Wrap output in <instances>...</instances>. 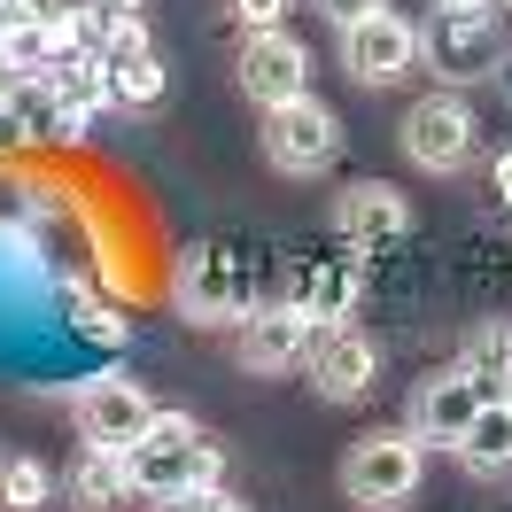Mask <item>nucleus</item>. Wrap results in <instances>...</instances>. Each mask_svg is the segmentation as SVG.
<instances>
[{
    "instance_id": "ddd939ff",
    "label": "nucleus",
    "mask_w": 512,
    "mask_h": 512,
    "mask_svg": "<svg viewBox=\"0 0 512 512\" xmlns=\"http://www.w3.org/2000/svg\"><path fill=\"white\" fill-rule=\"evenodd\" d=\"M481 404H489V396L450 365V373H427V381L412 388V419H404V427H412L419 443H450V450H458V435L474 427Z\"/></svg>"
},
{
    "instance_id": "72a5a7b5",
    "label": "nucleus",
    "mask_w": 512,
    "mask_h": 512,
    "mask_svg": "<svg viewBox=\"0 0 512 512\" xmlns=\"http://www.w3.org/2000/svg\"><path fill=\"white\" fill-rule=\"evenodd\" d=\"M489 512H512V505H489Z\"/></svg>"
},
{
    "instance_id": "4468645a",
    "label": "nucleus",
    "mask_w": 512,
    "mask_h": 512,
    "mask_svg": "<svg viewBox=\"0 0 512 512\" xmlns=\"http://www.w3.org/2000/svg\"><path fill=\"white\" fill-rule=\"evenodd\" d=\"M101 70H109V109H156L163 101V55L148 47V32L117 39V47H101Z\"/></svg>"
},
{
    "instance_id": "0eeeda50",
    "label": "nucleus",
    "mask_w": 512,
    "mask_h": 512,
    "mask_svg": "<svg viewBox=\"0 0 512 512\" xmlns=\"http://www.w3.org/2000/svg\"><path fill=\"white\" fill-rule=\"evenodd\" d=\"M342 70L357 86H404L419 70V24H404L396 8H373L342 32Z\"/></svg>"
},
{
    "instance_id": "c85d7f7f",
    "label": "nucleus",
    "mask_w": 512,
    "mask_h": 512,
    "mask_svg": "<svg viewBox=\"0 0 512 512\" xmlns=\"http://www.w3.org/2000/svg\"><path fill=\"white\" fill-rule=\"evenodd\" d=\"M16 86H24V70H16V63H8V47H0V101H8V94H16Z\"/></svg>"
},
{
    "instance_id": "a878e982",
    "label": "nucleus",
    "mask_w": 512,
    "mask_h": 512,
    "mask_svg": "<svg viewBox=\"0 0 512 512\" xmlns=\"http://www.w3.org/2000/svg\"><path fill=\"white\" fill-rule=\"evenodd\" d=\"M148 443H194V412H156L148 419Z\"/></svg>"
},
{
    "instance_id": "9b49d317",
    "label": "nucleus",
    "mask_w": 512,
    "mask_h": 512,
    "mask_svg": "<svg viewBox=\"0 0 512 512\" xmlns=\"http://www.w3.org/2000/svg\"><path fill=\"white\" fill-rule=\"evenodd\" d=\"M303 342H311V319H303L295 303H264V311H249L241 334H233V365L256 373V381H280V373L303 365Z\"/></svg>"
},
{
    "instance_id": "bb28decb",
    "label": "nucleus",
    "mask_w": 512,
    "mask_h": 512,
    "mask_svg": "<svg viewBox=\"0 0 512 512\" xmlns=\"http://www.w3.org/2000/svg\"><path fill=\"white\" fill-rule=\"evenodd\" d=\"M326 16H334V24H342V32H350L357 16H373V8H381V0H319Z\"/></svg>"
},
{
    "instance_id": "1a4fd4ad",
    "label": "nucleus",
    "mask_w": 512,
    "mask_h": 512,
    "mask_svg": "<svg viewBox=\"0 0 512 512\" xmlns=\"http://www.w3.org/2000/svg\"><path fill=\"white\" fill-rule=\"evenodd\" d=\"M412 233V202L388 187V179H350V187L334 194V241L357 256H381L396 249Z\"/></svg>"
},
{
    "instance_id": "4be33fe9",
    "label": "nucleus",
    "mask_w": 512,
    "mask_h": 512,
    "mask_svg": "<svg viewBox=\"0 0 512 512\" xmlns=\"http://www.w3.org/2000/svg\"><path fill=\"white\" fill-rule=\"evenodd\" d=\"M148 32L140 24V0H78V39H101V47H117V39Z\"/></svg>"
},
{
    "instance_id": "f03ea898",
    "label": "nucleus",
    "mask_w": 512,
    "mask_h": 512,
    "mask_svg": "<svg viewBox=\"0 0 512 512\" xmlns=\"http://www.w3.org/2000/svg\"><path fill=\"white\" fill-rule=\"evenodd\" d=\"M179 311L194 326H241L256 311V264L225 241H194L179 256Z\"/></svg>"
},
{
    "instance_id": "f257e3e1",
    "label": "nucleus",
    "mask_w": 512,
    "mask_h": 512,
    "mask_svg": "<svg viewBox=\"0 0 512 512\" xmlns=\"http://www.w3.org/2000/svg\"><path fill=\"white\" fill-rule=\"evenodd\" d=\"M419 474H427V443L412 427H365L342 450V497L357 512H404L419 497Z\"/></svg>"
},
{
    "instance_id": "aec40b11",
    "label": "nucleus",
    "mask_w": 512,
    "mask_h": 512,
    "mask_svg": "<svg viewBox=\"0 0 512 512\" xmlns=\"http://www.w3.org/2000/svg\"><path fill=\"white\" fill-rule=\"evenodd\" d=\"M63 497V474L47 458H0V512H47Z\"/></svg>"
},
{
    "instance_id": "f8f14e48",
    "label": "nucleus",
    "mask_w": 512,
    "mask_h": 512,
    "mask_svg": "<svg viewBox=\"0 0 512 512\" xmlns=\"http://www.w3.org/2000/svg\"><path fill=\"white\" fill-rule=\"evenodd\" d=\"M241 94L256 109H280V101H303L311 94V55L295 32H256L241 47Z\"/></svg>"
},
{
    "instance_id": "dca6fc26",
    "label": "nucleus",
    "mask_w": 512,
    "mask_h": 512,
    "mask_svg": "<svg viewBox=\"0 0 512 512\" xmlns=\"http://www.w3.org/2000/svg\"><path fill=\"white\" fill-rule=\"evenodd\" d=\"M47 86H55V101H63L70 140H86L94 109H109V70H101V55H63V63L47 70Z\"/></svg>"
},
{
    "instance_id": "f704fd0d",
    "label": "nucleus",
    "mask_w": 512,
    "mask_h": 512,
    "mask_svg": "<svg viewBox=\"0 0 512 512\" xmlns=\"http://www.w3.org/2000/svg\"><path fill=\"white\" fill-rule=\"evenodd\" d=\"M505 8H512V0H505Z\"/></svg>"
},
{
    "instance_id": "20e7f679",
    "label": "nucleus",
    "mask_w": 512,
    "mask_h": 512,
    "mask_svg": "<svg viewBox=\"0 0 512 512\" xmlns=\"http://www.w3.org/2000/svg\"><path fill=\"white\" fill-rule=\"evenodd\" d=\"M396 140H404V156H412L419 171L450 179V171H466V163H474V148H481V125H474V109H466V94L435 86V94H419L412 109H404Z\"/></svg>"
},
{
    "instance_id": "2eb2a0df",
    "label": "nucleus",
    "mask_w": 512,
    "mask_h": 512,
    "mask_svg": "<svg viewBox=\"0 0 512 512\" xmlns=\"http://www.w3.org/2000/svg\"><path fill=\"white\" fill-rule=\"evenodd\" d=\"M295 311L311 326L350 319L357 311V264L350 256H319V264H295Z\"/></svg>"
},
{
    "instance_id": "9d476101",
    "label": "nucleus",
    "mask_w": 512,
    "mask_h": 512,
    "mask_svg": "<svg viewBox=\"0 0 512 512\" xmlns=\"http://www.w3.org/2000/svg\"><path fill=\"white\" fill-rule=\"evenodd\" d=\"M70 419H78V435H86V450H125L148 435V419H156V404H148V388L140 381H86L78 388V404H70Z\"/></svg>"
},
{
    "instance_id": "473e14b6",
    "label": "nucleus",
    "mask_w": 512,
    "mask_h": 512,
    "mask_svg": "<svg viewBox=\"0 0 512 512\" xmlns=\"http://www.w3.org/2000/svg\"><path fill=\"white\" fill-rule=\"evenodd\" d=\"M505 412H512V381H505Z\"/></svg>"
},
{
    "instance_id": "393cba45",
    "label": "nucleus",
    "mask_w": 512,
    "mask_h": 512,
    "mask_svg": "<svg viewBox=\"0 0 512 512\" xmlns=\"http://www.w3.org/2000/svg\"><path fill=\"white\" fill-rule=\"evenodd\" d=\"M233 16H241V32H280V16H288V0H233Z\"/></svg>"
},
{
    "instance_id": "7ed1b4c3",
    "label": "nucleus",
    "mask_w": 512,
    "mask_h": 512,
    "mask_svg": "<svg viewBox=\"0 0 512 512\" xmlns=\"http://www.w3.org/2000/svg\"><path fill=\"white\" fill-rule=\"evenodd\" d=\"M419 55H427V70L458 94V86L497 78V63H505V32H497V16H489L481 0H474V8H435L427 32H419Z\"/></svg>"
},
{
    "instance_id": "6e6552de",
    "label": "nucleus",
    "mask_w": 512,
    "mask_h": 512,
    "mask_svg": "<svg viewBox=\"0 0 512 512\" xmlns=\"http://www.w3.org/2000/svg\"><path fill=\"white\" fill-rule=\"evenodd\" d=\"M117 458H125V481L140 497H156V505L163 497H187V489H210V481L225 474L218 443H202V435H194V443H148V435H140V443H125Z\"/></svg>"
},
{
    "instance_id": "a211bd4d",
    "label": "nucleus",
    "mask_w": 512,
    "mask_h": 512,
    "mask_svg": "<svg viewBox=\"0 0 512 512\" xmlns=\"http://www.w3.org/2000/svg\"><path fill=\"white\" fill-rule=\"evenodd\" d=\"M63 497H70V512H117L132 497L125 458H117V450H86V458L63 474Z\"/></svg>"
},
{
    "instance_id": "6ab92c4d",
    "label": "nucleus",
    "mask_w": 512,
    "mask_h": 512,
    "mask_svg": "<svg viewBox=\"0 0 512 512\" xmlns=\"http://www.w3.org/2000/svg\"><path fill=\"white\" fill-rule=\"evenodd\" d=\"M458 466H466V474H512V412H505V396L481 404L474 427L458 435Z\"/></svg>"
},
{
    "instance_id": "2f4dec72",
    "label": "nucleus",
    "mask_w": 512,
    "mask_h": 512,
    "mask_svg": "<svg viewBox=\"0 0 512 512\" xmlns=\"http://www.w3.org/2000/svg\"><path fill=\"white\" fill-rule=\"evenodd\" d=\"M435 8H474V0H435Z\"/></svg>"
},
{
    "instance_id": "b1692460",
    "label": "nucleus",
    "mask_w": 512,
    "mask_h": 512,
    "mask_svg": "<svg viewBox=\"0 0 512 512\" xmlns=\"http://www.w3.org/2000/svg\"><path fill=\"white\" fill-rule=\"evenodd\" d=\"M156 512H249V505H241L233 489H218V481H210V489H187V497H163Z\"/></svg>"
},
{
    "instance_id": "cd10ccee",
    "label": "nucleus",
    "mask_w": 512,
    "mask_h": 512,
    "mask_svg": "<svg viewBox=\"0 0 512 512\" xmlns=\"http://www.w3.org/2000/svg\"><path fill=\"white\" fill-rule=\"evenodd\" d=\"M24 140H32V132L16 125V109H8V101H0V156H16V148H24Z\"/></svg>"
},
{
    "instance_id": "412c9836",
    "label": "nucleus",
    "mask_w": 512,
    "mask_h": 512,
    "mask_svg": "<svg viewBox=\"0 0 512 512\" xmlns=\"http://www.w3.org/2000/svg\"><path fill=\"white\" fill-rule=\"evenodd\" d=\"M8 109H16V125L32 132V140H70L63 101H55V86H47V78H24V86L8 94Z\"/></svg>"
},
{
    "instance_id": "423d86ee",
    "label": "nucleus",
    "mask_w": 512,
    "mask_h": 512,
    "mask_svg": "<svg viewBox=\"0 0 512 512\" xmlns=\"http://www.w3.org/2000/svg\"><path fill=\"white\" fill-rule=\"evenodd\" d=\"M303 373H311V388H319L326 404H357L365 388L381 381V350L365 342V326L326 319V326H311V342H303Z\"/></svg>"
},
{
    "instance_id": "f3484780",
    "label": "nucleus",
    "mask_w": 512,
    "mask_h": 512,
    "mask_svg": "<svg viewBox=\"0 0 512 512\" xmlns=\"http://www.w3.org/2000/svg\"><path fill=\"white\" fill-rule=\"evenodd\" d=\"M458 373L497 404L505 396V381H512V319H481V326H466V342H458Z\"/></svg>"
},
{
    "instance_id": "7c9ffc66",
    "label": "nucleus",
    "mask_w": 512,
    "mask_h": 512,
    "mask_svg": "<svg viewBox=\"0 0 512 512\" xmlns=\"http://www.w3.org/2000/svg\"><path fill=\"white\" fill-rule=\"evenodd\" d=\"M497 86H505V101H512V47H505V63H497Z\"/></svg>"
},
{
    "instance_id": "c756f323",
    "label": "nucleus",
    "mask_w": 512,
    "mask_h": 512,
    "mask_svg": "<svg viewBox=\"0 0 512 512\" xmlns=\"http://www.w3.org/2000/svg\"><path fill=\"white\" fill-rule=\"evenodd\" d=\"M497 194H505V210H512V148L497 156Z\"/></svg>"
},
{
    "instance_id": "5701e85b",
    "label": "nucleus",
    "mask_w": 512,
    "mask_h": 512,
    "mask_svg": "<svg viewBox=\"0 0 512 512\" xmlns=\"http://www.w3.org/2000/svg\"><path fill=\"white\" fill-rule=\"evenodd\" d=\"M78 16V0H0V32H16V24H39V32H55Z\"/></svg>"
},
{
    "instance_id": "39448f33",
    "label": "nucleus",
    "mask_w": 512,
    "mask_h": 512,
    "mask_svg": "<svg viewBox=\"0 0 512 512\" xmlns=\"http://www.w3.org/2000/svg\"><path fill=\"white\" fill-rule=\"evenodd\" d=\"M342 156V117L326 109V101H280V109H264V163L280 171V179H319L326 163Z\"/></svg>"
}]
</instances>
